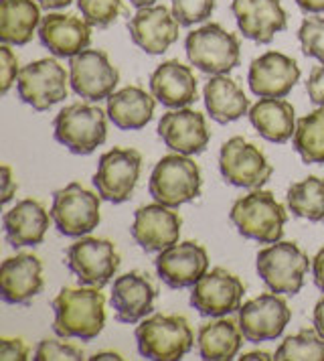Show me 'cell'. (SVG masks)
<instances>
[{
	"instance_id": "46",
	"label": "cell",
	"mask_w": 324,
	"mask_h": 361,
	"mask_svg": "<svg viewBox=\"0 0 324 361\" xmlns=\"http://www.w3.org/2000/svg\"><path fill=\"white\" fill-rule=\"evenodd\" d=\"M37 2H39V6L45 8V11H55V8H65V6H69L73 0H37Z\"/></svg>"
},
{
	"instance_id": "9",
	"label": "cell",
	"mask_w": 324,
	"mask_h": 361,
	"mask_svg": "<svg viewBox=\"0 0 324 361\" xmlns=\"http://www.w3.org/2000/svg\"><path fill=\"white\" fill-rule=\"evenodd\" d=\"M65 266L83 286L104 288L120 268V254L110 240L81 238L67 247Z\"/></svg>"
},
{
	"instance_id": "40",
	"label": "cell",
	"mask_w": 324,
	"mask_h": 361,
	"mask_svg": "<svg viewBox=\"0 0 324 361\" xmlns=\"http://www.w3.org/2000/svg\"><path fill=\"white\" fill-rule=\"evenodd\" d=\"M0 360L2 361H25L29 360V349L18 337H2L0 339Z\"/></svg>"
},
{
	"instance_id": "26",
	"label": "cell",
	"mask_w": 324,
	"mask_h": 361,
	"mask_svg": "<svg viewBox=\"0 0 324 361\" xmlns=\"http://www.w3.org/2000/svg\"><path fill=\"white\" fill-rule=\"evenodd\" d=\"M51 214L37 199H23L2 217L6 242L13 247L39 246L45 240Z\"/></svg>"
},
{
	"instance_id": "33",
	"label": "cell",
	"mask_w": 324,
	"mask_h": 361,
	"mask_svg": "<svg viewBox=\"0 0 324 361\" xmlns=\"http://www.w3.org/2000/svg\"><path fill=\"white\" fill-rule=\"evenodd\" d=\"M294 150L306 164H324V106L296 122Z\"/></svg>"
},
{
	"instance_id": "30",
	"label": "cell",
	"mask_w": 324,
	"mask_h": 361,
	"mask_svg": "<svg viewBox=\"0 0 324 361\" xmlns=\"http://www.w3.org/2000/svg\"><path fill=\"white\" fill-rule=\"evenodd\" d=\"M41 25L37 0H0V41L6 45H27Z\"/></svg>"
},
{
	"instance_id": "18",
	"label": "cell",
	"mask_w": 324,
	"mask_h": 361,
	"mask_svg": "<svg viewBox=\"0 0 324 361\" xmlns=\"http://www.w3.org/2000/svg\"><path fill=\"white\" fill-rule=\"evenodd\" d=\"M130 39L148 55H162L178 41V20L164 4L138 8L128 20Z\"/></svg>"
},
{
	"instance_id": "19",
	"label": "cell",
	"mask_w": 324,
	"mask_h": 361,
	"mask_svg": "<svg viewBox=\"0 0 324 361\" xmlns=\"http://www.w3.org/2000/svg\"><path fill=\"white\" fill-rule=\"evenodd\" d=\"M298 80V63L280 51H268L259 55L258 59L251 61L247 73L249 87L259 98H286Z\"/></svg>"
},
{
	"instance_id": "35",
	"label": "cell",
	"mask_w": 324,
	"mask_h": 361,
	"mask_svg": "<svg viewBox=\"0 0 324 361\" xmlns=\"http://www.w3.org/2000/svg\"><path fill=\"white\" fill-rule=\"evenodd\" d=\"M81 17L94 29H108L124 11L122 0H77Z\"/></svg>"
},
{
	"instance_id": "20",
	"label": "cell",
	"mask_w": 324,
	"mask_h": 361,
	"mask_svg": "<svg viewBox=\"0 0 324 361\" xmlns=\"http://www.w3.org/2000/svg\"><path fill=\"white\" fill-rule=\"evenodd\" d=\"M158 136L170 150L187 157L201 154L211 140L205 116L191 108H178L162 116Z\"/></svg>"
},
{
	"instance_id": "10",
	"label": "cell",
	"mask_w": 324,
	"mask_h": 361,
	"mask_svg": "<svg viewBox=\"0 0 324 361\" xmlns=\"http://www.w3.org/2000/svg\"><path fill=\"white\" fill-rule=\"evenodd\" d=\"M69 83V73L57 59H39L20 69L16 92L32 110L45 112L67 98Z\"/></svg>"
},
{
	"instance_id": "39",
	"label": "cell",
	"mask_w": 324,
	"mask_h": 361,
	"mask_svg": "<svg viewBox=\"0 0 324 361\" xmlns=\"http://www.w3.org/2000/svg\"><path fill=\"white\" fill-rule=\"evenodd\" d=\"M0 59H2V94H8L11 85L18 80V59L11 51L6 43H2L0 47Z\"/></svg>"
},
{
	"instance_id": "32",
	"label": "cell",
	"mask_w": 324,
	"mask_h": 361,
	"mask_svg": "<svg viewBox=\"0 0 324 361\" xmlns=\"http://www.w3.org/2000/svg\"><path fill=\"white\" fill-rule=\"evenodd\" d=\"M288 209L296 217L308 219L312 224L324 221V180L318 177H306L304 180L292 183L288 189Z\"/></svg>"
},
{
	"instance_id": "23",
	"label": "cell",
	"mask_w": 324,
	"mask_h": 361,
	"mask_svg": "<svg viewBox=\"0 0 324 361\" xmlns=\"http://www.w3.org/2000/svg\"><path fill=\"white\" fill-rule=\"evenodd\" d=\"M43 264L32 254L6 258L0 268V296L8 305H29L43 290Z\"/></svg>"
},
{
	"instance_id": "15",
	"label": "cell",
	"mask_w": 324,
	"mask_h": 361,
	"mask_svg": "<svg viewBox=\"0 0 324 361\" xmlns=\"http://www.w3.org/2000/svg\"><path fill=\"white\" fill-rule=\"evenodd\" d=\"M245 293L243 282L225 268H213L193 286L191 305L203 317L219 319L231 312H239Z\"/></svg>"
},
{
	"instance_id": "17",
	"label": "cell",
	"mask_w": 324,
	"mask_h": 361,
	"mask_svg": "<svg viewBox=\"0 0 324 361\" xmlns=\"http://www.w3.org/2000/svg\"><path fill=\"white\" fill-rule=\"evenodd\" d=\"M161 280L170 288H191L209 270L207 250L197 242H180L166 247L154 260Z\"/></svg>"
},
{
	"instance_id": "8",
	"label": "cell",
	"mask_w": 324,
	"mask_h": 361,
	"mask_svg": "<svg viewBox=\"0 0 324 361\" xmlns=\"http://www.w3.org/2000/svg\"><path fill=\"white\" fill-rule=\"evenodd\" d=\"M99 201V195L80 183H69L67 187L55 191L51 217L57 231L67 238H83L96 230L101 221Z\"/></svg>"
},
{
	"instance_id": "41",
	"label": "cell",
	"mask_w": 324,
	"mask_h": 361,
	"mask_svg": "<svg viewBox=\"0 0 324 361\" xmlns=\"http://www.w3.org/2000/svg\"><path fill=\"white\" fill-rule=\"evenodd\" d=\"M306 92L308 98L314 106H324V63L310 71V78L306 82Z\"/></svg>"
},
{
	"instance_id": "45",
	"label": "cell",
	"mask_w": 324,
	"mask_h": 361,
	"mask_svg": "<svg viewBox=\"0 0 324 361\" xmlns=\"http://www.w3.org/2000/svg\"><path fill=\"white\" fill-rule=\"evenodd\" d=\"M312 321H314V329L324 337V296L316 302L314 307V314H312Z\"/></svg>"
},
{
	"instance_id": "29",
	"label": "cell",
	"mask_w": 324,
	"mask_h": 361,
	"mask_svg": "<svg viewBox=\"0 0 324 361\" xmlns=\"http://www.w3.org/2000/svg\"><path fill=\"white\" fill-rule=\"evenodd\" d=\"M205 106L211 118L219 124H229L239 120L242 116L249 114V98L245 96L239 83L231 80L227 73L213 75L205 83Z\"/></svg>"
},
{
	"instance_id": "5",
	"label": "cell",
	"mask_w": 324,
	"mask_h": 361,
	"mask_svg": "<svg viewBox=\"0 0 324 361\" xmlns=\"http://www.w3.org/2000/svg\"><path fill=\"white\" fill-rule=\"evenodd\" d=\"M201 169L187 154H166L156 163L148 191L156 203L166 207H180L201 195Z\"/></svg>"
},
{
	"instance_id": "43",
	"label": "cell",
	"mask_w": 324,
	"mask_h": 361,
	"mask_svg": "<svg viewBox=\"0 0 324 361\" xmlns=\"http://www.w3.org/2000/svg\"><path fill=\"white\" fill-rule=\"evenodd\" d=\"M312 274H314V284L324 293V247L318 250V254L312 260Z\"/></svg>"
},
{
	"instance_id": "13",
	"label": "cell",
	"mask_w": 324,
	"mask_h": 361,
	"mask_svg": "<svg viewBox=\"0 0 324 361\" xmlns=\"http://www.w3.org/2000/svg\"><path fill=\"white\" fill-rule=\"evenodd\" d=\"M69 82L73 92L87 102H101L113 94L120 71L106 51L85 49L69 59Z\"/></svg>"
},
{
	"instance_id": "11",
	"label": "cell",
	"mask_w": 324,
	"mask_h": 361,
	"mask_svg": "<svg viewBox=\"0 0 324 361\" xmlns=\"http://www.w3.org/2000/svg\"><path fill=\"white\" fill-rule=\"evenodd\" d=\"M142 171V157L136 148H112L99 157L94 185L108 203H124L132 197Z\"/></svg>"
},
{
	"instance_id": "42",
	"label": "cell",
	"mask_w": 324,
	"mask_h": 361,
	"mask_svg": "<svg viewBox=\"0 0 324 361\" xmlns=\"http://www.w3.org/2000/svg\"><path fill=\"white\" fill-rule=\"evenodd\" d=\"M16 189H18V185L13 179L11 166L8 164H2V205H8L11 203V199L15 197Z\"/></svg>"
},
{
	"instance_id": "48",
	"label": "cell",
	"mask_w": 324,
	"mask_h": 361,
	"mask_svg": "<svg viewBox=\"0 0 324 361\" xmlns=\"http://www.w3.org/2000/svg\"><path fill=\"white\" fill-rule=\"evenodd\" d=\"M92 360L94 361H97V360H118L120 361V360H124V357H122L120 353H96Z\"/></svg>"
},
{
	"instance_id": "47",
	"label": "cell",
	"mask_w": 324,
	"mask_h": 361,
	"mask_svg": "<svg viewBox=\"0 0 324 361\" xmlns=\"http://www.w3.org/2000/svg\"><path fill=\"white\" fill-rule=\"evenodd\" d=\"M251 360H259V361H270L274 360V355L266 353V351H251V353H245L242 357V361H251Z\"/></svg>"
},
{
	"instance_id": "3",
	"label": "cell",
	"mask_w": 324,
	"mask_h": 361,
	"mask_svg": "<svg viewBox=\"0 0 324 361\" xmlns=\"http://www.w3.org/2000/svg\"><path fill=\"white\" fill-rule=\"evenodd\" d=\"M138 351L146 360L178 361L194 345L193 329L180 314H154L136 327Z\"/></svg>"
},
{
	"instance_id": "4",
	"label": "cell",
	"mask_w": 324,
	"mask_h": 361,
	"mask_svg": "<svg viewBox=\"0 0 324 361\" xmlns=\"http://www.w3.org/2000/svg\"><path fill=\"white\" fill-rule=\"evenodd\" d=\"M53 134L73 154H92L108 138V112L89 104H71L53 120Z\"/></svg>"
},
{
	"instance_id": "25",
	"label": "cell",
	"mask_w": 324,
	"mask_h": 361,
	"mask_svg": "<svg viewBox=\"0 0 324 361\" xmlns=\"http://www.w3.org/2000/svg\"><path fill=\"white\" fill-rule=\"evenodd\" d=\"M150 92L166 108H187L197 102V78L189 66L168 59L152 71Z\"/></svg>"
},
{
	"instance_id": "34",
	"label": "cell",
	"mask_w": 324,
	"mask_h": 361,
	"mask_svg": "<svg viewBox=\"0 0 324 361\" xmlns=\"http://www.w3.org/2000/svg\"><path fill=\"white\" fill-rule=\"evenodd\" d=\"M275 361H324V337L316 329H302L286 337L274 353Z\"/></svg>"
},
{
	"instance_id": "27",
	"label": "cell",
	"mask_w": 324,
	"mask_h": 361,
	"mask_svg": "<svg viewBox=\"0 0 324 361\" xmlns=\"http://www.w3.org/2000/svg\"><path fill=\"white\" fill-rule=\"evenodd\" d=\"M156 98L138 85H128L108 98V118L120 130H142L152 120Z\"/></svg>"
},
{
	"instance_id": "7",
	"label": "cell",
	"mask_w": 324,
	"mask_h": 361,
	"mask_svg": "<svg viewBox=\"0 0 324 361\" xmlns=\"http://www.w3.org/2000/svg\"><path fill=\"white\" fill-rule=\"evenodd\" d=\"M259 279L263 284L278 295H298L304 286L310 260L294 242H275L263 247L256 258Z\"/></svg>"
},
{
	"instance_id": "28",
	"label": "cell",
	"mask_w": 324,
	"mask_h": 361,
	"mask_svg": "<svg viewBox=\"0 0 324 361\" xmlns=\"http://www.w3.org/2000/svg\"><path fill=\"white\" fill-rule=\"evenodd\" d=\"M247 116L259 136L275 145H286L296 132V112L286 99L261 98L249 108Z\"/></svg>"
},
{
	"instance_id": "21",
	"label": "cell",
	"mask_w": 324,
	"mask_h": 361,
	"mask_svg": "<svg viewBox=\"0 0 324 361\" xmlns=\"http://www.w3.org/2000/svg\"><path fill=\"white\" fill-rule=\"evenodd\" d=\"M231 13L243 37L259 45L272 43L275 33L288 27V17L280 0H233Z\"/></svg>"
},
{
	"instance_id": "44",
	"label": "cell",
	"mask_w": 324,
	"mask_h": 361,
	"mask_svg": "<svg viewBox=\"0 0 324 361\" xmlns=\"http://www.w3.org/2000/svg\"><path fill=\"white\" fill-rule=\"evenodd\" d=\"M296 4L310 15H318L324 13V0H296Z\"/></svg>"
},
{
	"instance_id": "38",
	"label": "cell",
	"mask_w": 324,
	"mask_h": 361,
	"mask_svg": "<svg viewBox=\"0 0 324 361\" xmlns=\"http://www.w3.org/2000/svg\"><path fill=\"white\" fill-rule=\"evenodd\" d=\"M37 361H77L83 360V351L80 347L63 341H55V339H43L35 349V357Z\"/></svg>"
},
{
	"instance_id": "24",
	"label": "cell",
	"mask_w": 324,
	"mask_h": 361,
	"mask_svg": "<svg viewBox=\"0 0 324 361\" xmlns=\"http://www.w3.org/2000/svg\"><path fill=\"white\" fill-rule=\"evenodd\" d=\"M39 39L55 57H75L92 43V25L75 15L51 13L39 25Z\"/></svg>"
},
{
	"instance_id": "12",
	"label": "cell",
	"mask_w": 324,
	"mask_h": 361,
	"mask_svg": "<svg viewBox=\"0 0 324 361\" xmlns=\"http://www.w3.org/2000/svg\"><path fill=\"white\" fill-rule=\"evenodd\" d=\"M219 171L229 185L261 189L274 175V166L256 145L242 136L229 138L219 152Z\"/></svg>"
},
{
	"instance_id": "36",
	"label": "cell",
	"mask_w": 324,
	"mask_h": 361,
	"mask_svg": "<svg viewBox=\"0 0 324 361\" xmlns=\"http://www.w3.org/2000/svg\"><path fill=\"white\" fill-rule=\"evenodd\" d=\"M298 41L306 57L324 63V17H308L298 29Z\"/></svg>"
},
{
	"instance_id": "6",
	"label": "cell",
	"mask_w": 324,
	"mask_h": 361,
	"mask_svg": "<svg viewBox=\"0 0 324 361\" xmlns=\"http://www.w3.org/2000/svg\"><path fill=\"white\" fill-rule=\"evenodd\" d=\"M187 57L197 69L209 75H223L233 71L242 61L239 39L221 25L209 23L194 29L185 41Z\"/></svg>"
},
{
	"instance_id": "14",
	"label": "cell",
	"mask_w": 324,
	"mask_h": 361,
	"mask_svg": "<svg viewBox=\"0 0 324 361\" xmlns=\"http://www.w3.org/2000/svg\"><path fill=\"white\" fill-rule=\"evenodd\" d=\"M292 319V311L288 302L282 296L259 295L251 298L239 309V329L245 341L249 343H263L278 339L284 329L288 327Z\"/></svg>"
},
{
	"instance_id": "2",
	"label": "cell",
	"mask_w": 324,
	"mask_h": 361,
	"mask_svg": "<svg viewBox=\"0 0 324 361\" xmlns=\"http://www.w3.org/2000/svg\"><path fill=\"white\" fill-rule=\"evenodd\" d=\"M229 219L245 240L275 244L284 235L288 214L270 191L254 189L249 195H243L233 203Z\"/></svg>"
},
{
	"instance_id": "1",
	"label": "cell",
	"mask_w": 324,
	"mask_h": 361,
	"mask_svg": "<svg viewBox=\"0 0 324 361\" xmlns=\"http://www.w3.org/2000/svg\"><path fill=\"white\" fill-rule=\"evenodd\" d=\"M53 331L63 339L92 341L106 325V296L96 286L61 288L51 302Z\"/></svg>"
},
{
	"instance_id": "49",
	"label": "cell",
	"mask_w": 324,
	"mask_h": 361,
	"mask_svg": "<svg viewBox=\"0 0 324 361\" xmlns=\"http://www.w3.org/2000/svg\"><path fill=\"white\" fill-rule=\"evenodd\" d=\"M132 6H136V8H146V6H152L156 0H128Z\"/></svg>"
},
{
	"instance_id": "37",
	"label": "cell",
	"mask_w": 324,
	"mask_h": 361,
	"mask_svg": "<svg viewBox=\"0 0 324 361\" xmlns=\"http://www.w3.org/2000/svg\"><path fill=\"white\" fill-rule=\"evenodd\" d=\"M173 15L180 27H193L205 23L215 11V0H170Z\"/></svg>"
},
{
	"instance_id": "31",
	"label": "cell",
	"mask_w": 324,
	"mask_h": 361,
	"mask_svg": "<svg viewBox=\"0 0 324 361\" xmlns=\"http://www.w3.org/2000/svg\"><path fill=\"white\" fill-rule=\"evenodd\" d=\"M243 335L239 323L219 317L207 325H201L197 335V349L201 360L205 361H229L242 349Z\"/></svg>"
},
{
	"instance_id": "16",
	"label": "cell",
	"mask_w": 324,
	"mask_h": 361,
	"mask_svg": "<svg viewBox=\"0 0 324 361\" xmlns=\"http://www.w3.org/2000/svg\"><path fill=\"white\" fill-rule=\"evenodd\" d=\"M182 219L173 207L162 203H152L138 207L134 212V224L130 228L132 240L144 252H162L166 247L178 244Z\"/></svg>"
},
{
	"instance_id": "22",
	"label": "cell",
	"mask_w": 324,
	"mask_h": 361,
	"mask_svg": "<svg viewBox=\"0 0 324 361\" xmlns=\"http://www.w3.org/2000/svg\"><path fill=\"white\" fill-rule=\"evenodd\" d=\"M154 300H156V286L144 272L134 270L113 280L110 302L120 323L134 325L146 319L154 311Z\"/></svg>"
}]
</instances>
